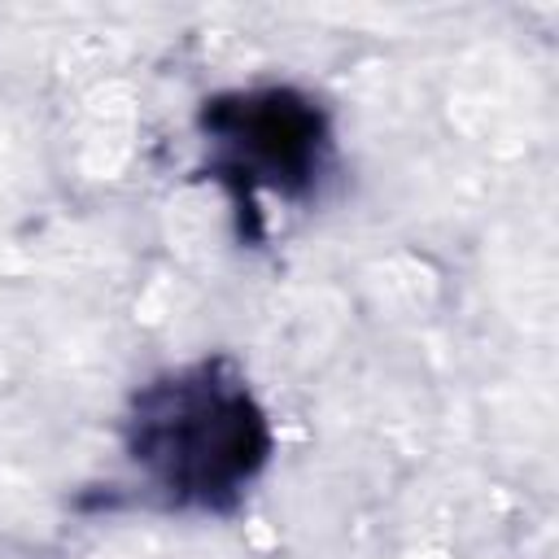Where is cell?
<instances>
[{"label":"cell","instance_id":"2","mask_svg":"<svg viewBox=\"0 0 559 559\" xmlns=\"http://www.w3.org/2000/svg\"><path fill=\"white\" fill-rule=\"evenodd\" d=\"M201 131L210 144V166L227 179L245 205L253 210V192L297 197L319 179L328 131L323 114L284 87L218 96L201 114Z\"/></svg>","mask_w":559,"mask_h":559},{"label":"cell","instance_id":"1","mask_svg":"<svg viewBox=\"0 0 559 559\" xmlns=\"http://www.w3.org/2000/svg\"><path fill=\"white\" fill-rule=\"evenodd\" d=\"M122 441L140 480L183 511H227L271 454L266 415L223 358L148 380L127 411Z\"/></svg>","mask_w":559,"mask_h":559}]
</instances>
